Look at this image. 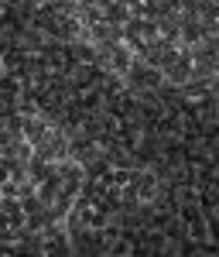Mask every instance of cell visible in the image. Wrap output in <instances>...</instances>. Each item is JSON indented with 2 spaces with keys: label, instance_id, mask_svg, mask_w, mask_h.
Here are the masks:
<instances>
[{
  "label": "cell",
  "instance_id": "6da1fadb",
  "mask_svg": "<svg viewBox=\"0 0 219 257\" xmlns=\"http://www.w3.org/2000/svg\"><path fill=\"white\" fill-rule=\"evenodd\" d=\"M0 196H4V192H0Z\"/></svg>",
  "mask_w": 219,
  "mask_h": 257
}]
</instances>
